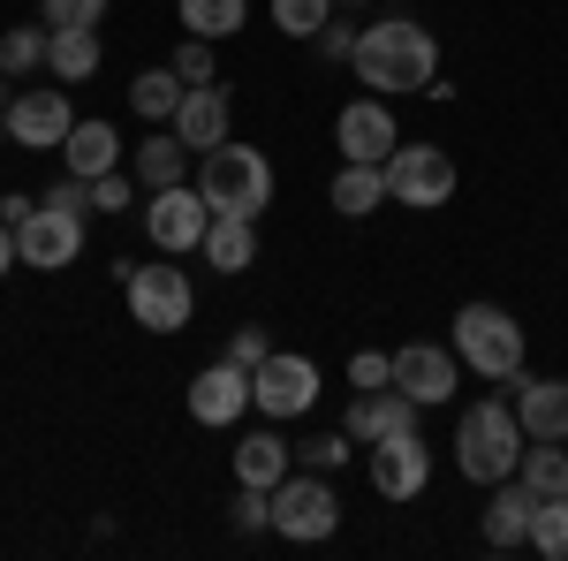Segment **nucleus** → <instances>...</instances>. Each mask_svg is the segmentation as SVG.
I'll use <instances>...</instances> for the list:
<instances>
[{
    "mask_svg": "<svg viewBox=\"0 0 568 561\" xmlns=\"http://www.w3.org/2000/svg\"><path fill=\"white\" fill-rule=\"evenodd\" d=\"M205 266L213 273H251L258 266V220H235V213H213V228H205Z\"/></svg>",
    "mask_w": 568,
    "mask_h": 561,
    "instance_id": "nucleus-22",
    "label": "nucleus"
},
{
    "mask_svg": "<svg viewBox=\"0 0 568 561\" xmlns=\"http://www.w3.org/2000/svg\"><path fill=\"white\" fill-rule=\"evenodd\" d=\"M243 410H251V372H243L235 357H220V364H205V372L190 380V418H197V425L220 432V425H235Z\"/></svg>",
    "mask_w": 568,
    "mask_h": 561,
    "instance_id": "nucleus-16",
    "label": "nucleus"
},
{
    "mask_svg": "<svg viewBox=\"0 0 568 561\" xmlns=\"http://www.w3.org/2000/svg\"><path fill=\"white\" fill-rule=\"evenodd\" d=\"M61 160H69V174L99 182L106 168H122V137H114V122H77L69 144H61Z\"/></svg>",
    "mask_w": 568,
    "mask_h": 561,
    "instance_id": "nucleus-23",
    "label": "nucleus"
},
{
    "mask_svg": "<svg viewBox=\"0 0 568 561\" xmlns=\"http://www.w3.org/2000/svg\"><path fill=\"white\" fill-rule=\"evenodd\" d=\"M455 380H463V357H455V349H439V342H402V349H394V388L417 394L425 410L447 402Z\"/></svg>",
    "mask_w": 568,
    "mask_h": 561,
    "instance_id": "nucleus-15",
    "label": "nucleus"
},
{
    "mask_svg": "<svg viewBox=\"0 0 568 561\" xmlns=\"http://www.w3.org/2000/svg\"><path fill=\"white\" fill-rule=\"evenodd\" d=\"M265 8H273V23H281L288 39H318V31L342 16L334 0H265Z\"/></svg>",
    "mask_w": 568,
    "mask_h": 561,
    "instance_id": "nucleus-31",
    "label": "nucleus"
},
{
    "mask_svg": "<svg viewBox=\"0 0 568 561\" xmlns=\"http://www.w3.org/2000/svg\"><path fill=\"white\" fill-rule=\"evenodd\" d=\"M197 198L213 213H235V220H265L273 206V168H265L258 144H213L197 160Z\"/></svg>",
    "mask_w": 568,
    "mask_h": 561,
    "instance_id": "nucleus-4",
    "label": "nucleus"
},
{
    "mask_svg": "<svg viewBox=\"0 0 568 561\" xmlns=\"http://www.w3.org/2000/svg\"><path fill=\"white\" fill-rule=\"evenodd\" d=\"M182 77L175 69H136V84H130V114L136 122H175V107H182Z\"/></svg>",
    "mask_w": 568,
    "mask_h": 561,
    "instance_id": "nucleus-27",
    "label": "nucleus"
},
{
    "mask_svg": "<svg viewBox=\"0 0 568 561\" xmlns=\"http://www.w3.org/2000/svg\"><path fill=\"white\" fill-rule=\"evenodd\" d=\"M45 53H53V31H39V23L0 31V77H31V69H45Z\"/></svg>",
    "mask_w": 568,
    "mask_h": 561,
    "instance_id": "nucleus-30",
    "label": "nucleus"
},
{
    "mask_svg": "<svg viewBox=\"0 0 568 561\" xmlns=\"http://www.w3.org/2000/svg\"><path fill=\"white\" fill-rule=\"evenodd\" d=\"M77 130V114H69V91L61 84H39V91H16L8 99V144H23V152H61Z\"/></svg>",
    "mask_w": 568,
    "mask_h": 561,
    "instance_id": "nucleus-12",
    "label": "nucleus"
},
{
    "mask_svg": "<svg viewBox=\"0 0 568 561\" xmlns=\"http://www.w3.org/2000/svg\"><path fill=\"white\" fill-rule=\"evenodd\" d=\"M417 418H425V402L417 394H402L387 380V388H364L349 402V418H342V432H349L356 448H372V440H394V432H417Z\"/></svg>",
    "mask_w": 568,
    "mask_h": 561,
    "instance_id": "nucleus-14",
    "label": "nucleus"
},
{
    "mask_svg": "<svg viewBox=\"0 0 568 561\" xmlns=\"http://www.w3.org/2000/svg\"><path fill=\"white\" fill-rule=\"evenodd\" d=\"M190 160H197V152H190L175 130H160V137L136 144L130 174H136V190H175V182H190Z\"/></svg>",
    "mask_w": 568,
    "mask_h": 561,
    "instance_id": "nucleus-21",
    "label": "nucleus"
},
{
    "mask_svg": "<svg viewBox=\"0 0 568 561\" xmlns=\"http://www.w3.org/2000/svg\"><path fill=\"white\" fill-rule=\"evenodd\" d=\"M455 160L439 152V144H394L387 152V198L394 206H409V213H439L447 198H455Z\"/></svg>",
    "mask_w": 568,
    "mask_h": 561,
    "instance_id": "nucleus-6",
    "label": "nucleus"
},
{
    "mask_svg": "<svg viewBox=\"0 0 568 561\" xmlns=\"http://www.w3.org/2000/svg\"><path fill=\"white\" fill-rule=\"evenodd\" d=\"M122 297H130V319L144 334H182L190 311H197V289H190L182 266H136L130 281H122Z\"/></svg>",
    "mask_w": 568,
    "mask_h": 561,
    "instance_id": "nucleus-7",
    "label": "nucleus"
},
{
    "mask_svg": "<svg viewBox=\"0 0 568 561\" xmlns=\"http://www.w3.org/2000/svg\"><path fill=\"white\" fill-rule=\"evenodd\" d=\"M8 84H16V77H0V107H8V99H16V91H8Z\"/></svg>",
    "mask_w": 568,
    "mask_h": 561,
    "instance_id": "nucleus-41",
    "label": "nucleus"
},
{
    "mask_svg": "<svg viewBox=\"0 0 568 561\" xmlns=\"http://www.w3.org/2000/svg\"><path fill=\"white\" fill-rule=\"evenodd\" d=\"M508 394H516V418H524L530 440H568V380H538L524 364L508 380Z\"/></svg>",
    "mask_w": 568,
    "mask_h": 561,
    "instance_id": "nucleus-18",
    "label": "nucleus"
},
{
    "mask_svg": "<svg viewBox=\"0 0 568 561\" xmlns=\"http://www.w3.org/2000/svg\"><path fill=\"white\" fill-rule=\"evenodd\" d=\"M288 471H296V448L273 432V418H265V432H243V440H235V485H258V493H273Z\"/></svg>",
    "mask_w": 568,
    "mask_h": 561,
    "instance_id": "nucleus-20",
    "label": "nucleus"
},
{
    "mask_svg": "<svg viewBox=\"0 0 568 561\" xmlns=\"http://www.w3.org/2000/svg\"><path fill=\"white\" fill-rule=\"evenodd\" d=\"M205 228H213V206L197 198V182L152 190V206H144V236H152V251H160V259L197 251V243H205Z\"/></svg>",
    "mask_w": 568,
    "mask_h": 561,
    "instance_id": "nucleus-10",
    "label": "nucleus"
},
{
    "mask_svg": "<svg viewBox=\"0 0 568 561\" xmlns=\"http://www.w3.org/2000/svg\"><path fill=\"white\" fill-rule=\"evenodd\" d=\"M130 198H136V174H122V168H106L91 182V213H130Z\"/></svg>",
    "mask_w": 568,
    "mask_h": 561,
    "instance_id": "nucleus-34",
    "label": "nucleus"
},
{
    "mask_svg": "<svg viewBox=\"0 0 568 561\" xmlns=\"http://www.w3.org/2000/svg\"><path fill=\"white\" fill-rule=\"evenodd\" d=\"M16 259L31 266V273H61V266L84 259V213H69V206H31L23 228H16Z\"/></svg>",
    "mask_w": 568,
    "mask_h": 561,
    "instance_id": "nucleus-8",
    "label": "nucleus"
},
{
    "mask_svg": "<svg viewBox=\"0 0 568 561\" xmlns=\"http://www.w3.org/2000/svg\"><path fill=\"white\" fill-rule=\"evenodd\" d=\"M349 69H356V84H372L379 99H402V91H447L439 84V39L417 23V16L364 23Z\"/></svg>",
    "mask_w": 568,
    "mask_h": 561,
    "instance_id": "nucleus-1",
    "label": "nucleus"
},
{
    "mask_svg": "<svg viewBox=\"0 0 568 561\" xmlns=\"http://www.w3.org/2000/svg\"><path fill=\"white\" fill-rule=\"evenodd\" d=\"M235 531H273V501H265L258 485L235 493Z\"/></svg>",
    "mask_w": 568,
    "mask_h": 561,
    "instance_id": "nucleus-38",
    "label": "nucleus"
},
{
    "mask_svg": "<svg viewBox=\"0 0 568 561\" xmlns=\"http://www.w3.org/2000/svg\"><path fill=\"white\" fill-rule=\"evenodd\" d=\"M311 402H318V364H311L304 349H273L258 372H251V410H265L273 425L281 418H304Z\"/></svg>",
    "mask_w": 568,
    "mask_h": 561,
    "instance_id": "nucleus-9",
    "label": "nucleus"
},
{
    "mask_svg": "<svg viewBox=\"0 0 568 561\" xmlns=\"http://www.w3.org/2000/svg\"><path fill=\"white\" fill-rule=\"evenodd\" d=\"M265 501H273V531H281V539H296V547H318V539H334V531H342V501H334L326 471H288Z\"/></svg>",
    "mask_w": 568,
    "mask_h": 561,
    "instance_id": "nucleus-5",
    "label": "nucleus"
},
{
    "mask_svg": "<svg viewBox=\"0 0 568 561\" xmlns=\"http://www.w3.org/2000/svg\"><path fill=\"white\" fill-rule=\"evenodd\" d=\"M16 266H23V259H16V228H8V220H0V281H8V273H16Z\"/></svg>",
    "mask_w": 568,
    "mask_h": 561,
    "instance_id": "nucleus-40",
    "label": "nucleus"
},
{
    "mask_svg": "<svg viewBox=\"0 0 568 561\" xmlns=\"http://www.w3.org/2000/svg\"><path fill=\"white\" fill-rule=\"evenodd\" d=\"M182 84H220V69H213V39H182V53L168 61Z\"/></svg>",
    "mask_w": 568,
    "mask_h": 561,
    "instance_id": "nucleus-33",
    "label": "nucleus"
},
{
    "mask_svg": "<svg viewBox=\"0 0 568 561\" xmlns=\"http://www.w3.org/2000/svg\"><path fill=\"white\" fill-rule=\"evenodd\" d=\"M175 16H182V31L190 39H235L243 23H251V0H175Z\"/></svg>",
    "mask_w": 568,
    "mask_h": 561,
    "instance_id": "nucleus-26",
    "label": "nucleus"
},
{
    "mask_svg": "<svg viewBox=\"0 0 568 561\" xmlns=\"http://www.w3.org/2000/svg\"><path fill=\"white\" fill-rule=\"evenodd\" d=\"M168 130H175L182 144L197 152V160H205L213 144H227V130H235V107H227V91H220V84H190V91H182V107H175V122H168Z\"/></svg>",
    "mask_w": 568,
    "mask_h": 561,
    "instance_id": "nucleus-17",
    "label": "nucleus"
},
{
    "mask_svg": "<svg viewBox=\"0 0 568 561\" xmlns=\"http://www.w3.org/2000/svg\"><path fill=\"white\" fill-rule=\"evenodd\" d=\"M349 448H356L349 432H326V440H304V448H296V463H304V471H326V478H334L342 463H349Z\"/></svg>",
    "mask_w": 568,
    "mask_h": 561,
    "instance_id": "nucleus-32",
    "label": "nucleus"
},
{
    "mask_svg": "<svg viewBox=\"0 0 568 561\" xmlns=\"http://www.w3.org/2000/svg\"><path fill=\"white\" fill-rule=\"evenodd\" d=\"M45 8V31H69V23H99L106 0H39Z\"/></svg>",
    "mask_w": 568,
    "mask_h": 561,
    "instance_id": "nucleus-35",
    "label": "nucleus"
},
{
    "mask_svg": "<svg viewBox=\"0 0 568 561\" xmlns=\"http://www.w3.org/2000/svg\"><path fill=\"white\" fill-rule=\"evenodd\" d=\"M516 478H524L538 501H546V493H568V440H530Z\"/></svg>",
    "mask_w": 568,
    "mask_h": 561,
    "instance_id": "nucleus-28",
    "label": "nucleus"
},
{
    "mask_svg": "<svg viewBox=\"0 0 568 561\" xmlns=\"http://www.w3.org/2000/svg\"><path fill=\"white\" fill-rule=\"evenodd\" d=\"M334 8H364V0H334Z\"/></svg>",
    "mask_w": 568,
    "mask_h": 561,
    "instance_id": "nucleus-43",
    "label": "nucleus"
},
{
    "mask_svg": "<svg viewBox=\"0 0 568 561\" xmlns=\"http://www.w3.org/2000/svg\"><path fill=\"white\" fill-rule=\"evenodd\" d=\"M447 349L463 357V372H478L493 388H508V380L524 372V327H516V311H500V303H463L455 327H447Z\"/></svg>",
    "mask_w": 568,
    "mask_h": 561,
    "instance_id": "nucleus-3",
    "label": "nucleus"
},
{
    "mask_svg": "<svg viewBox=\"0 0 568 561\" xmlns=\"http://www.w3.org/2000/svg\"><path fill=\"white\" fill-rule=\"evenodd\" d=\"M524 448H530V432H524V418H516L508 394L470 402V410L455 418V471L470 478V485H500V478H516Z\"/></svg>",
    "mask_w": 568,
    "mask_h": 561,
    "instance_id": "nucleus-2",
    "label": "nucleus"
},
{
    "mask_svg": "<svg viewBox=\"0 0 568 561\" xmlns=\"http://www.w3.org/2000/svg\"><path fill=\"white\" fill-rule=\"evenodd\" d=\"M99 61H106V46H99V23H69V31H53V53H45V69H53L61 84H84V77H99Z\"/></svg>",
    "mask_w": 568,
    "mask_h": 561,
    "instance_id": "nucleus-24",
    "label": "nucleus"
},
{
    "mask_svg": "<svg viewBox=\"0 0 568 561\" xmlns=\"http://www.w3.org/2000/svg\"><path fill=\"white\" fill-rule=\"evenodd\" d=\"M311 46H318V61H356V23H342V16H334V23H326Z\"/></svg>",
    "mask_w": 568,
    "mask_h": 561,
    "instance_id": "nucleus-39",
    "label": "nucleus"
},
{
    "mask_svg": "<svg viewBox=\"0 0 568 561\" xmlns=\"http://www.w3.org/2000/svg\"><path fill=\"white\" fill-rule=\"evenodd\" d=\"M334 144H342V160H372V168H387V152L402 144V130H394V99H379V91L349 99V107L334 114Z\"/></svg>",
    "mask_w": 568,
    "mask_h": 561,
    "instance_id": "nucleus-13",
    "label": "nucleus"
},
{
    "mask_svg": "<svg viewBox=\"0 0 568 561\" xmlns=\"http://www.w3.org/2000/svg\"><path fill=\"white\" fill-rule=\"evenodd\" d=\"M364 471H372L379 501H417L433 485V448H425V432H394V440H372Z\"/></svg>",
    "mask_w": 568,
    "mask_h": 561,
    "instance_id": "nucleus-11",
    "label": "nucleus"
},
{
    "mask_svg": "<svg viewBox=\"0 0 568 561\" xmlns=\"http://www.w3.org/2000/svg\"><path fill=\"white\" fill-rule=\"evenodd\" d=\"M394 380V357H379V349H356L349 357V388L364 394V388H387Z\"/></svg>",
    "mask_w": 568,
    "mask_h": 561,
    "instance_id": "nucleus-36",
    "label": "nucleus"
},
{
    "mask_svg": "<svg viewBox=\"0 0 568 561\" xmlns=\"http://www.w3.org/2000/svg\"><path fill=\"white\" fill-rule=\"evenodd\" d=\"M227 357H235L243 372H258L265 357H273V342H265V327H235V334H227Z\"/></svg>",
    "mask_w": 568,
    "mask_h": 561,
    "instance_id": "nucleus-37",
    "label": "nucleus"
},
{
    "mask_svg": "<svg viewBox=\"0 0 568 561\" xmlns=\"http://www.w3.org/2000/svg\"><path fill=\"white\" fill-rule=\"evenodd\" d=\"M530 509H538V493H530L524 478H500L493 501H485V547H493V554L530 547Z\"/></svg>",
    "mask_w": 568,
    "mask_h": 561,
    "instance_id": "nucleus-19",
    "label": "nucleus"
},
{
    "mask_svg": "<svg viewBox=\"0 0 568 561\" xmlns=\"http://www.w3.org/2000/svg\"><path fill=\"white\" fill-rule=\"evenodd\" d=\"M0 144H8V107H0Z\"/></svg>",
    "mask_w": 568,
    "mask_h": 561,
    "instance_id": "nucleus-42",
    "label": "nucleus"
},
{
    "mask_svg": "<svg viewBox=\"0 0 568 561\" xmlns=\"http://www.w3.org/2000/svg\"><path fill=\"white\" fill-rule=\"evenodd\" d=\"M387 206V168H372V160H342V174H334V213L342 220H364Z\"/></svg>",
    "mask_w": 568,
    "mask_h": 561,
    "instance_id": "nucleus-25",
    "label": "nucleus"
},
{
    "mask_svg": "<svg viewBox=\"0 0 568 561\" xmlns=\"http://www.w3.org/2000/svg\"><path fill=\"white\" fill-rule=\"evenodd\" d=\"M530 554L568 561V493H546V501L530 509Z\"/></svg>",
    "mask_w": 568,
    "mask_h": 561,
    "instance_id": "nucleus-29",
    "label": "nucleus"
}]
</instances>
